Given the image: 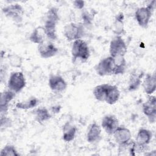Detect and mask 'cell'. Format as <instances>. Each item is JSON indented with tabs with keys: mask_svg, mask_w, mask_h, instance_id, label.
Instances as JSON below:
<instances>
[{
	"mask_svg": "<svg viewBox=\"0 0 156 156\" xmlns=\"http://www.w3.org/2000/svg\"><path fill=\"white\" fill-rule=\"evenodd\" d=\"M94 69L100 76L114 74L115 61L113 57L108 56L101 59L94 66Z\"/></svg>",
	"mask_w": 156,
	"mask_h": 156,
	"instance_id": "5b68a950",
	"label": "cell"
},
{
	"mask_svg": "<svg viewBox=\"0 0 156 156\" xmlns=\"http://www.w3.org/2000/svg\"><path fill=\"white\" fill-rule=\"evenodd\" d=\"M9 65L13 68H19L21 66L23 63V59L21 56L16 54H12L8 57Z\"/></svg>",
	"mask_w": 156,
	"mask_h": 156,
	"instance_id": "f1b7e54d",
	"label": "cell"
},
{
	"mask_svg": "<svg viewBox=\"0 0 156 156\" xmlns=\"http://www.w3.org/2000/svg\"><path fill=\"white\" fill-rule=\"evenodd\" d=\"M2 12L7 18L15 23H19L23 20L24 10L22 6L18 4H10L2 8Z\"/></svg>",
	"mask_w": 156,
	"mask_h": 156,
	"instance_id": "8992f818",
	"label": "cell"
},
{
	"mask_svg": "<svg viewBox=\"0 0 156 156\" xmlns=\"http://www.w3.org/2000/svg\"><path fill=\"white\" fill-rule=\"evenodd\" d=\"M152 12L153 10L147 6L138 8L135 12V18L138 24L143 28L147 27L152 16Z\"/></svg>",
	"mask_w": 156,
	"mask_h": 156,
	"instance_id": "ba28073f",
	"label": "cell"
},
{
	"mask_svg": "<svg viewBox=\"0 0 156 156\" xmlns=\"http://www.w3.org/2000/svg\"><path fill=\"white\" fill-rule=\"evenodd\" d=\"M115 61V75L123 74L126 68V60L124 56L113 57Z\"/></svg>",
	"mask_w": 156,
	"mask_h": 156,
	"instance_id": "cb8c5ba5",
	"label": "cell"
},
{
	"mask_svg": "<svg viewBox=\"0 0 156 156\" xmlns=\"http://www.w3.org/2000/svg\"><path fill=\"white\" fill-rule=\"evenodd\" d=\"M124 15L122 13H118L115 19L113 22V32L116 35H121L124 32Z\"/></svg>",
	"mask_w": 156,
	"mask_h": 156,
	"instance_id": "603a6c76",
	"label": "cell"
},
{
	"mask_svg": "<svg viewBox=\"0 0 156 156\" xmlns=\"http://www.w3.org/2000/svg\"><path fill=\"white\" fill-rule=\"evenodd\" d=\"M38 51L41 57L43 58H49L55 56L58 49L50 40H45L41 44L38 45Z\"/></svg>",
	"mask_w": 156,
	"mask_h": 156,
	"instance_id": "9c48e42d",
	"label": "cell"
},
{
	"mask_svg": "<svg viewBox=\"0 0 156 156\" xmlns=\"http://www.w3.org/2000/svg\"><path fill=\"white\" fill-rule=\"evenodd\" d=\"M35 116L36 120L40 122H43L48 121L51 118V115L46 107H39L35 111Z\"/></svg>",
	"mask_w": 156,
	"mask_h": 156,
	"instance_id": "d4e9b609",
	"label": "cell"
},
{
	"mask_svg": "<svg viewBox=\"0 0 156 156\" xmlns=\"http://www.w3.org/2000/svg\"><path fill=\"white\" fill-rule=\"evenodd\" d=\"M113 135L115 141L119 146L126 144L132 140V133L130 130L123 126H119Z\"/></svg>",
	"mask_w": 156,
	"mask_h": 156,
	"instance_id": "7c38bea8",
	"label": "cell"
},
{
	"mask_svg": "<svg viewBox=\"0 0 156 156\" xmlns=\"http://www.w3.org/2000/svg\"><path fill=\"white\" fill-rule=\"evenodd\" d=\"M152 137V132L147 129L141 128L139 129L135 138L136 144L141 147L146 148Z\"/></svg>",
	"mask_w": 156,
	"mask_h": 156,
	"instance_id": "5bb4252c",
	"label": "cell"
},
{
	"mask_svg": "<svg viewBox=\"0 0 156 156\" xmlns=\"http://www.w3.org/2000/svg\"><path fill=\"white\" fill-rule=\"evenodd\" d=\"M48 85L53 92L61 93L66 89L68 84L61 76L52 74L49 78Z\"/></svg>",
	"mask_w": 156,
	"mask_h": 156,
	"instance_id": "8fae6325",
	"label": "cell"
},
{
	"mask_svg": "<svg viewBox=\"0 0 156 156\" xmlns=\"http://www.w3.org/2000/svg\"><path fill=\"white\" fill-rule=\"evenodd\" d=\"M127 51V46L121 35H116L111 40L109 46L110 56L112 57L124 56Z\"/></svg>",
	"mask_w": 156,
	"mask_h": 156,
	"instance_id": "277c9868",
	"label": "cell"
},
{
	"mask_svg": "<svg viewBox=\"0 0 156 156\" xmlns=\"http://www.w3.org/2000/svg\"><path fill=\"white\" fill-rule=\"evenodd\" d=\"M120 98V91L118 87L115 85L108 84L105 102L110 105L116 103Z\"/></svg>",
	"mask_w": 156,
	"mask_h": 156,
	"instance_id": "ac0fdd59",
	"label": "cell"
},
{
	"mask_svg": "<svg viewBox=\"0 0 156 156\" xmlns=\"http://www.w3.org/2000/svg\"><path fill=\"white\" fill-rule=\"evenodd\" d=\"M59 19L60 18L58 9H57L55 7H52L50 9H49L45 13L44 21L58 23Z\"/></svg>",
	"mask_w": 156,
	"mask_h": 156,
	"instance_id": "4316f807",
	"label": "cell"
},
{
	"mask_svg": "<svg viewBox=\"0 0 156 156\" xmlns=\"http://www.w3.org/2000/svg\"><path fill=\"white\" fill-rule=\"evenodd\" d=\"M73 4H74V6L77 9H79V10H82L83 9L84 7V5H85V2L83 1H74L73 2Z\"/></svg>",
	"mask_w": 156,
	"mask_h": 156,
	"instance_id": "1f68e13d",
	"label": "cell"
},
{
	"mask_svg": "<svg viewBox=\"0 0 156 156\" xmlns=\"http://www.w3.org/2000/svg\"><path fill=\"white\" fill-rule=\"evenodd\" d=\"M143 87L144 92L148 95H151L154 93L156 89V77L155 73H148L146 75L143 82Z\"/></svg>",
	"mask_w": 156,
	"mask_h": 156,
	"instance_id": "e0dca14e",
	"label": "cell"
},
{
	"mask_svg": "<svg viewBox=\"0 0 156 156\" xmlns=\"http://www.w3.org/2000/svg\"><path fill=\"white\" fill-rule=\"evenodd\" d=\"M1 156H19L20 153L18 152L15 147L11 144H7L1 149L0 152Z\"/></svg>",
	"mask_w": 156,
	"mask_h": 156,
	"instance_id": "83f0119b",
	"label": "cell"
},
{
	"mask_svg": "<svg viewBox=\"0 0 156 156\" xmlns=\"http://www.w3.org/2000/svg\"><path fill=\"white\" fill-rule=\"evenodd\" d=\"M38 104V100L36 98H30L24 102H19L16 104V107L22 110H28L35 107Z\"/></svg>",
	"mask_w": 156,
	"mask_h": 156,
	"instance_id": "484cf974",
	"label": "cell"
},
{
	"mask_svg": "<svg viewBox=\"0 0 156 156\" xmlns=\"http://www.w3.org/2000/svg\"><path fill=\"white\" fill-rule=\"evenodd\" d=\"M57 23L51 21L44 22V29L45 30L46 37L49 40L52 41L55 40L57 38L56 32V26Z\"/></svg>",
	"mask_w": 156,
	"mask_h": 156,
	"instance_id": "7402d4cb",
	"label": "cell"
},
{
	"mask_svg": "<svg viewBox=\"0 0 156 156\" xmlns=\"http://www.w3.org/2000/svg\"><path fill=\"white\" fill-rule=\"evenodd\" d=\"M119 126V120L113 115H106L102 119L101 127L108 135H113Z\"/></svg>",
	"mask_w": 156,
	"mask_h": 156,
	"instance_id": "30bf717a",
	"label": "cell"
},
{
	"mask_svg": "<svg viewBox=\"0 0 156 156\" xmlns=\"http://www.w3.org/2000/svg\"><path fill=\"white\" fill-rule=\"evenodd\" d=\"M62 131L63 140L65 142H71L74 139L76 136L77 129L69 122H66L63 126Z\"/></svg>",
	"mask_w": 156,
	"mask_h": 156,
	"instance_id": "ffe728a7",
	"label": "cell"
},
{
	"mask_svg": "<svg viewBox=\"0 0 156 156\" xmlns=\"http://www.w3.org/2000/svg\"><path fill=\"white\" fill-rule=\"evenodd\" d=\"M144 73L140 70H134L129 77L128 83V90L133 91L136 90L141 84L142 78L143 77Z\"/></svg>",
	"mask_w": 156,
	"mask_h": 156,
	"instance_id": "9a60e30c",
	"label": "cell"
},
{
	"mask_svg": "<svg viewBox=\"0 0 156 156\" xmlns=\"http://www.w3.org/2000/svg\"><path fill=\"white\" fill-rule=\"evenodd\" d=\"M101 127L96 122L91 123L87 130V141L90 143H94L101 138Z\"/></svg>",
	"mask_w": 156,
	"mask_h": 156,
	"instance_id": "2e32d148",
	"label": "cell"
},
{
	"mask_svg": "<svg viewBox=\"0 0 156 156\" xmlns=\"http://www.w3.org/2000/svg\"><path fill=\"white\" fill-rule=\"evenodd\" d=\"M142 110L149 122L154 123L156 120V99L155 96L149 95L147 100L142 105Z\"/></svg>",
	"mask_w": 156,
	"mask_h": 156,
	"instance_id": "52a82bcc",
	"label": "cell"
},
{
	"mask_svg": "<svg viewBox=\"0 0 156 156\" xmlns=\"http://www.w3.org/2000/svg\"><path fill=\"white\" fill-rule=\"evenodd\" d=\"M46 37L45 30L43 26H38L34 29L30 34L29 40L33 43L37 44L38 45L43 43Z\"/></svg>",
	"mask_w": 156,
	"mask_h": 156,
	"instance_id": "d6986e66",
	"label": "cell"
},
{
	"mask_svg": "<svg viewBox=\"0 0 156 156\" xmlns=\"http://www.w3.org/2000/svg\"><path fill=\"white\" fill-rule=\"evenodd\" d=\"M0 122H1V130L5 129L8 127H10L12 124L11 119L9 118H8L7 116H1L0 119Z\"/></svg>",
	"mask_w": 156,
	"mask_h": 156,
	"instance_id": "f546056e",
	"label": "cell"
},
{
	"mask_svg": "<svg viewBox=\"0 0 156 156\" xmlns=\"http://www.w3.org/2000/svg\"><path fill=\"white\" fill-rule=\"evenodd\" d=\"M85 34L83 23H70L66 24L63 28V35L68 41L82 39Z\"/></svg>",
	"mask_w": 156,
	"mask_h": 156,
	"instance_id": "7a4b0ae2",
	"label": "cell"
},
{
	"mask_svg": "<svg viewBox=\"0 0 156 156\" xmlns=\"http://www.w3.org/2000/svg\"><path fill=\"white\" fill-rule=\"evenodd\" d=\"M16 93L10 90L4 91L1 93L0 100V113L1 117L7 115L9 103L14 99Z\"/></svg>",
	"mask_w": 156,
	"mask_h": 156,
	"instance_id": "4fadbf2b",
	"label": "cell"
},
{
	"mask_svg": "<svg viewBox=\"0 0 156 156\" xmlns=\"http://www.w3.org/2000/svg\"><path fill=\"white\" fill-rule=\"evenodd\" d=\"M26 80L23 72L13 71L10 74L7 82L9 90L18 93L26 87Z\"/></svg>",
	"mask_w": 156,
	"mask_h": 156,
	"instance_id": "3957f363",
	"label": "cell"
},
{
	"mask_svg": "<svg viewBox=\"0 0 156 156\" xmlns=\"http://www.w3.org/2000/svg\"><path fill=\"white\" fill-rule=\"evenodd\" d=\"M71 55L73 62L77 59L85 62L90 57V51L88 44L82 39L73 41L71 46Z\"/></svg>",
	"mask_w": 156,
	"mask_h": 156,
	"instance_id": "6da1fadb",
	"label": "cell"
},
{
	"mask_svg": "<svg viewBox=\"0 0 156 156\" xmlns=\"http://www.w3.org/2000/svg\"><path fill=\"white\" fill-rule=\"evenodd\" d=\"M82 18L83 21V24H85L86 25L91 24V21H92V17L89 14V13H88L87 12H84L82 14Z\"/></svg>",
	"mask_w": 156,
	"mask_h": 156,
	"instance_id": "4dcf8cb0",
	"label": "cell"
},
{
	"mask_svg": "<svg viewBox=\"0 0 156 156\" xmlns=\"http://www.w3.org/2000/svg\"><path fill=\"white\" fill-rule=\"evenodd\" d=\"M108 83H102L96 85L93 90V94L94 98L99 102H105Z\"/></svg>",
	"mask_w": 156,
	"mask_h": 156,
	"instance_id": "44dd1931",
	"label": "cell"
}]
</instances>
